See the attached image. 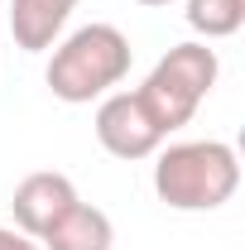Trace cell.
<instances>
[{"label": "cell", "instance_id": "cell-6", "mask_svg": "<svg viewBox=\"0 0 245 250\" xmlns=\"http://www.w3.org/2000/svg\"><path fill=\"white\" fill-rule=\"evenodd\" d=\"M72 10H77V0H10L5 24H10L15 43L24 53H43V48L58 43V34H62Z\"/></svg>", "mask_w": 245, "mask_h": 250}, {"label": "cell", "instance_id": "cell-5", "mask_svg": "<svg viewBox=\"0 0 245 250\" xmlns=\"http://www.w3.org/2000/svg\"><path fill=\"white\" fill-rule=\"evenodd\" d=\"M77 202V188L67 173H53V168H39L29 178H20L15 197H10V212H15V231H24L29 241H39L53 221Z\"/></svg>", "mask_w": 245, "mask_h": 250}, {"label": "cell", "instance_id": "cell-2", "mask_svg": "<svg viewBox=\"0 0 245 250\" xmlns=\"http://www.w3.org/2000/svg\"><path fill=\"white\" fill-rule=\"evenodd\" d=\"M130 62H135V48L116 24H82L53 48L43 82L62 106H87L121 87L130 77Z\"/></svg>", "mask_w": 245, "mask_h": 250}, {"label": "cell", "instance_id": "cell-8", "mask_svg": "<svg viewBox=\"0 0 245 250\" xmlns=\"http://www.w3.org/2000/svg\"><path fill=\"white\" fill-rule=\"evenodd\" d=\"M183 15H187V29L212 43V39H231L245 24V0H187Z\"/></svg>", "mask_w": 245, "mask_h": 250}, {"label": "cell", "instance_id": "cell-4", "mask_svg": "<svg viewBox=\"0 0 245 250\" xmlns=\"http://www.w3.org/2000/svg\"><path fill=\"white\" fill-rule=\"evenodd\" d=\"M96 145L106 149L111 159H125V164H135V159H154L163 149V130L149 121V111L140 106V96L135 92H106L96 101Z\"/></svg>", "mask_w": 245, "mask_h": 250}, {"label": "cell", "instance_id": "cell-7", "mask_svg": "<svg viewBox=\"0 0 245 250\" xmlns=\"http://www.w3.org/2000/svg\"><path fill=\"white\" fill-rule=\"evenodd\" d=\"M39 246L43 250H111L116 246V226H111V217H106L101 207H92V202L77 197V202L39 236Z\"/></svg>", "mask_w": 245, "mask_h": 250}, {"label": "cell", "instance_id": "cell-3", "mask_svg": "<svg viewBox=\"0 0 245 250\" xmlns=\"http://www.w3.org/2000/svg\"><path fill=\"white\" fill-rule=\"evenodd\" d=\"M216 77H221L216 48L187 39V43L168 48L163 58L154 62V72L144 77V87H135V96H140V106L149 111V121L159 125L163 140H168L173 130H183V125L197 116V106L212 96Z\"/></svg>", "mask_w": 245, "mask_h": 250}, {"label": "cell", "instance_id": "cell-9", "mask_svg": "<svg viewBox=\"0 0 245 250\" xmlns=\"http://www.w3.org/2000/svg\"><path fill=\"white\" fill-rule=\"evenodd\" d=\"M0 250H43V246L29 241L24 231H15V226H0Z\"/></svg>", "mask_w": 245, "mask_h": 250}, {"label": "cell", "instance_id": "cell-10", "mask_svg": "<svg viewBox=\"0 0 245 250\" xmlns=\"http://www.w3.org/2000/svg\"><path fill=\"white\" fill-rule=\"evenodd\" d=\"M135 5H149V10H159V5H173V0H135Z\"/></svg>", "mask_w": 245, "mask_h": 250}, {"label": "cell", "instance_id": "cell-1", "mask_svg": "<svg viewBox=\"0 0 245 250\" xmlns=\"http://www.w3.org/2000/svg\"><path fill=\"white\" fill-rule=\"evenodd\" d=\"M241 188V154L226 140H183L154 154V192L173 212H216Z\"/></svg>", "mask_w": 245, "mask_h": 250}]
</instances>
